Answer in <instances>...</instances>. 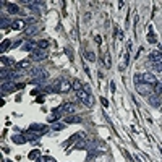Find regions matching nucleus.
<instances>
[{
    "label": "nucleus",
    "mask_w": 162,
    "mask_h": 162,
    "mask_svg": "<svg viewBox=\"0 0 162 162\" xmlns=\"http://www.w3.org/2000/svg\"><path fill=\"white\" fill-rule=\"evenodd\" d=\"M141 83H146V84L154 86V84L157 83V80H156V76H154L152 73H149V72L141 73V75H135V84H141Z\"/></svg>",
    "instance_id": "1"
},
{
    "label": "nucleus",
    "mask_w": 162,
    "mask_h": 162,
    "mask_svg": "<svg viewBox=\"0 0 162 162\" xmlns=\"http://www.w3.org/2000/svg\"><path fill=\"white\" fill-rule=\"evenodd\" d=\"M29 75H31V78H33V81L34 83H42V81H46L47 80V76H49V73L46 72L44 68H33L31 72H29Z\"/></svg>",
    "instance_id": "2"
},
{
    "label": "nucleus",
    "mask_w": 162,
    "mask_h": 162,
    "mask_svg": "<svg viewBox=\"0 0 162 162\" xmlns=\"http://www.w3.org/2000/svg\"><path fill=\"white\" fill-rule=\"evenodd\" d=\"M78 97H80V101H81L84 105H86V107H89V109L93 107L94 102H96V99L93 97V94H91L89 91H86V89L80 91V93H78Z\"/></svg>",
    "instance_id": "3"
},
{
    "label": "nucleus",
    "mask_w": 162,
    "mask_h": 162,
    "mask_svg": "<svg viewBox=\"0 0 162 162\" xmlns=\"http://www.w3.org/2000/svg\"><path fill=\"white\" fill-rule=\"evenodd\" d=\"M136 91L139 94H144V96H149L154 93V86L151 84H146V83H141V84H136Z\"/></svg>",
    "instance_id": "4"
},
{
    "label": "nucleus",
    "mask_w": 162,
    "mask_h": 162,
    "mask_svg": "<svg viewBox=\"0 0 162 162\" xmlns=\"http://www.w3.org/2000/svg\"><path fill=\"white\" fill-rule=\"evenodd\" d=\"M46 57H47V54H46V50H42V49H36V50L31 52V60H34V62H41Z\"/></svg>",
    "instance_id": "5"
},
{
    "label": "nucleus",
    "mask_w": 162,
    "mask_h": 162,
    "mask_svg": "<svg viewBox=\"0 0 162 162\" xmlns=\"http://www.w3.org/2000/svg\"><path fill=\"white\" fill-rule=\"evenodd\" d=\"M146 99H147V102H149L152 107H159V105H160V97H159V94H156V93L146 96Z\"/></svg>",
    "instance_id": "6"
},
{
    "label": "nucleus",
    "mask_w": 162,
    "mask_h": 162,
    "mask_svg": "<svg viewBox=\"0 0 162 162\" xmlns=\"http://www.w3.org/2000/svg\"><path fill=\"white\" fill-rule=\"evenodd\" d=\"M62 110H63V114H70V115H75V112H76V105L72 104V102H65L62 105Z\"/></svg>",
    "instance_id": "7"
},
{
    "label": "nucleus",
    "mask_w": 162,
    "mask_h": 162,
    "mask_svg": "<svg viewBox=\"0 0 162 162\" xmlns=\"http://www.w3.org/2000/svg\"><path fill=\"white\" fill-rule=\"evenodd\" d=\"M29 131H36V133H47V126L46 125H41V123H33L29 126Z\"/></svg>",
    "instance_id": "8"
},
{
    "label": "nucleus",
    "mask_w": 162,
    "mask_h": 162,
    "mask_svg": "<svg viewBox=\"0 0 162 162\" xmlns=\"http://www.w3.org/2000/svg\"><path fill=\"white\" fill-rule=\"evenodd\" d=\"M72 89V83L65 78H60V93H68Z\"/></svg>",
    "instance_id": "9"
},
{
    "label": "nucleus",
    "mask_w": 162,
    "mask_h": 162,
    "mask_svg": "<svg viewBox=\"0 0 162 162\" xmlns=\"http://www.w3.org/2000/svg\"><path fill=\"white\" fill-rule=\"evenodd\" d=\"M13 89H16V84H15V81H2V91L5 93H10V91H13Z\"/></svg>",
    "instance_id": "10"
},
{
    "label": "nucleus",
    "mask_w": 162,
    "mask_h": 162,
    "mask_svg": "<svg viewBox=\"0 0 162 162\" xmlns=\"http://www.w3.org/2000/svg\"><path fill=\"white\" fill-rule=\"evenodd\" d=\"M149 62L151 63H162V52H151Z\"/></svg>",
    "instance_id": "11"
},
{
    "label": "nucleus",
    "mask_w": 162,
    "mask_h": 162,
    "mask_svg": "<svg viewBox=\"0 0 162 162\" xmlns=\"http://www.w3.org/2000/svg\"><path fill=\"white\" fill-rule=\"evenodd\" d=\"M24 138H26V141H37V139L41 138V133L28 131V133H24Z\"/></svg>",
    "instance_id": "12"
},
{
    "label": "nucleus",
    "mask_w": 162,
    "mask_h": 162,
    "mask_svg": "<svg viewBox=\"0 0 162 162\" xmlns=\"http://www.w3.org/2000/svg\"><path fill=\"white\" fill-rule=\"evenodd\" d=\"M62 114H63L62 107H60V109H55V110H54V114L49 117V122H55V120H59V118L62 117Z\"/></svg>",
    "instance_id": "13"
},
{
    "label": "nucleus",
    "mask_w": 162,
    "mask_h": 162,
    "mask_svg": "<svg viewBox=\"0 0 162 162\" xmlns=\"http://www.w3.org/2000/svg\"><path fill=\"white\" fill-rule=\"evenodd\" d=\"M7 10H8L11 15H18V13L21 11V8H20V7H16L15 3H7Z\"/></svg>",
    "instance_id": "14"
},
{
    "label": "nucleus",
    "mask_w": 162,
    "mask_h": 162,
    "mask_svg": "<svg viewBox=\"0 0 162 162\" xmlns=\"http://www.w3.org/2000/svg\"><path fill=\"white\" fill-rule=\"evenodd\" d=\"M24 20H16V21H13V23H11V28H13V29H16V31H20V29H23V28H24Z\"/></svg>",
    "instance_id": "15"
},
{
    "label": "nucleus",
    "mask_w": 162,
    "mask_h": 162,
    "mask_svg": "<svg viewBox=\"0 0 162 162\" xmlns=\"http://www.w3.org/2000/svg\"><path fill=\"white\" fill-rule=\"evenodd\" d=\"M65 123H81V117L78 115H70L65 118Z\"/></svg>",
    "instance_id": "16"
},
{
    "label": "nucleus",
    "mask_w": 162,
    "mask_h": 162,
    "mask_svg": "<svg viewBox=\"0 0 162 162\" xmlns=\"http://www.w3.org/2000/svg\"><path fill=\"white\" fill-rule=\"evenodd\" d=\"M23 49H24V50H28V52H33V50H36V44L31 42V41H26L23 44Z\"/></svg>",
    "instance_id": "17"
},
{
    "label": "nucleus",
    "mask_w": 162,
    "mask_h": 162,
    "mask_svg": "<svg viewBox=\"0 0 162 162\" xmlns=\"http://www.w3.org/2000/svg\"><path fill=\"white\" fill-rule=\"evenodd\" d=\"M72 88L76 91V93H80V91H83V83H81L80 80H75V81L72 83Z\"/></svg>",
    "instance_id": "18"
},
{
    "label": "nucleus",
    "mask_w": 162,
    "mask_h": 162,
    "mask_svg": "<svg viewBox=\"0 0 162 162\" xmlns=\"http://www.w3.org/2000/svg\"><path fill=\"white\" fill-rule=\"evenodd\" d=\"M13 141H15L16 144H23V143H26V138H24V135H15L11 138Z\"/></svg>",
    "instance_id": "19"
},
{
    "label": "nucleus",
    "mask_w": 162,
    "mask_h": 162,
    "mask_svg": "<svg viewBox=\"0 0 162 162\" xmlns=\"http://www.w3.org/2000/svg\"><path fill=\"white\" fill-rule=\"evenodd\" d=\"M28 157H29L31 160H36V159H39L41 156H39V149H33L29 154H28Z\"/></svg>",
    "instance_id": "20"
},
{
    "label": "nucleus",
    "mask_w": 162,
    "mask_h": 162,
    "mask_svg": "<svg viewBox=\"0 0 162 162\" xmlns=\"http://www.w3.org/2000/svg\"><path fill=\"white\" fill-rule=\"evenodd\" d=\"M10 46H11V41H8V39H7V41H3V42H2V46H0V52L3 54V52L7 50V49L10 47Z\"/></svg>",
    "instance_id": "21"
},
{
    "label": "nucleus",
    "mask_w": 162,
    "mask_h": 162,
    "mask_svg": "<svg viewBox=\"0 0 162 162\" xmlns=\"http://www.w3.org/2000/svg\"><path fill=\"white\" fill-rule=\"evenodd\" d=\"M52 93H60V80H55L52 83Z\"/></svg>",
    "instance_id": "22"
},
{
    "label": "nucleus",
    "mask_w": 162,
    "mask_h": 162,
    "mask_svg": "<svg viewBox=\"0 0 162 162\" xmlns=\"http://www.w3.org/2000/svg\"><path fill=\"white\" fill-rule=\"evenodd\" d=\"M154 93L156 94H162V81H157L154 84Z\"/></svg>",
    "instance_id": "23"
},
{
    "label": "nucleus",
    "mask_w": 162,
    "mask_h": 162,
    "mask_svg": "<svg viewBox=\"0 0 162 162\" xmlns=\"http://www.w3.org/2000/svg\"><path fill=\"white\" fill-rule=\"evenodd\" d=\"M86 57H88L89 62H96V54H94L93 50H88V52H86Z\"/></svg>",
    "instance_id": "24"
},
{
    "label": "nucleus",
    "mask_w": 162,
    "mask_h": 162,
    "mask_svg": "<svg viewBox=\"0 0 162 162\" xmlns=\"http://www.w3.org/2000/svg\"><path fill=\"white\" fill-rule=\"evenodd\" d=\"M36 31H37L36 26H29V28L26 29V34H28V36H33V34H36Z\"/></svg>",
    "instance_id": "25"
},
{
    "label": "nucleus",
    "mask_w": 162,
    "mask_h": 162,
    "mask_svg": "<svg viewBox=\"0 0 162 162\" xmlns=\"http://www.w3.org/2000/svg\"><path fill=\"white\" fill-rule=\"evenodd\" d=\"M29 60H23V62H20V65H18V68L21 70V68H28V67H29Z\"/></svg>",
    "instance_id": "26"
},
{
    "label": "nucleus",
    "mask_w": 162,
    "mask_h": 162,
    "mask_svg": "<svg viewBox=\"0 0 162 162\" xmlns=\"http://www.w3.org/2000/svg\"><path fill=\"white\" fill-rule=\"evenodd\" d=\"M47 46H49V42H47V41H39V42H37V47H39V49H42V50H44V49H46Z\"/></svg>",
    "instance_id": "27"
},
{
    "label": "nucleus",
    "mask_w": 162,
    "mask_h": 162,
    "mask_svg": "<svg viewBox=\"0 0 162 162\" xmlns=\"http://www.w3.org/2000/svg\"><path fill=\"white\" fill-rule=\"evenodd\" d=\"M147 41H149V42H151V44H156V41H157V37H156V36H154V34L151 33V34H147Z\"/></svg>",
    "instance_id": "28"
},
{
    "label": "nucleus",
    "mask_w": 162,
    "mask_h": 162,
    "mask_svg": "<svg viewBox=\"0 0 162 162\" xmlns=\"http://www.w3.org/2000/svg\"><path fill=\"white\" fill-rule=\"evenodd\" d=\"M104 65L107 67V68L112 65V62H110V57H109V55H104Z\"/></svg>",
    "instance_id": "29"
},
{
    "label": "nucleus",
    "mask_w": 162,
    "mask_h": 162,
    "mask_svg": "<svg viewBox=\"0 0 162 162\" xmlns=\"http://www.w3.org/2000/svg\"><path fill=\"white\" fill-rule=\"evenodd\" d=\"M151 67L156 70V72H162V63H151Z\"/></svg>",
    "instance_id": "30"
},
{
    "label": "nucleus",
    "mask_w": 162,
    "mask_h": 162,
    "mask_svg": "<svg viewBox=\"0 0 162 162\" xmlns=\"http://www.w3.org/2000/svg\"><path fill=\"white\" fill-rule=\"evenodd\" d=\"M126 65H128V54H125V55H123V62H122L120 68H125Z\"/></svg>",
    "instance_id": "31"
},
{
    "label": "nucleus",
    "mask_w": 162,
    "mask_h": 162,
    "mask_svg": "<svg viewBox=\"0 0 162 162\" xmlns=\"http://www.w3.org/2000/svg\"><path fill=\"white\" fill-rule=\"evenodd\" d=\"M63 128H65V125H59V123L54 125V130H57V131H59V130H63Z\"/></svg>",
    "instance_id": "32"
},
{
    "label": "nucleus",
    "mask_w": 162,
    "mask_h": 162,
    "mask_svg": "<svg viewBox=\"0 0 162 162\" xmlns=\"http://www.w3.org/2000/svg\"><path fill=\"white\" fill-rule=\"evenodd\" d=\"M44 162H55V159H52V157H44Z\"/></svg>",
    "instance_id": "33"
},
{
    "label": "nucleus",
    "mask_w": 162,
    "mask_h": 162,
    "mask_svg": "<svg viewBox=\"0 0 162 162\" xmlns=\"http://www.w3.org/2000/svg\"><path fill=\"white\" fill-rule=\"evenodd\" d=\"M96 42H97V44H101V42H102V39H101L99 36H96Z\"/></svg>",
    "instance_id": "34"
},
{
    "label": "nucleus",
    "mask_w": 162,
    "mask_h": 162,
    "mask_svg": "<svg viewBox=\"0 0 162 162\" xmlns=\"http://www.w3.org/2000/svg\"><path fill=\"white\" fill-rule=\"evenodd\" d=\"M36 162H44V157H39V159H36Z\"/></svg>",
    "instance_id": "35"
}]
</instances>
